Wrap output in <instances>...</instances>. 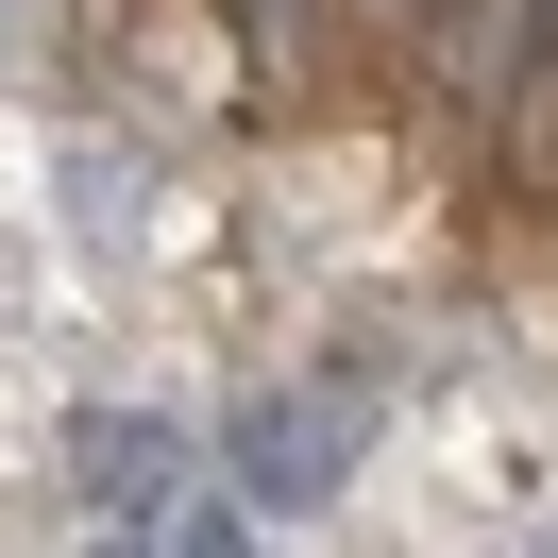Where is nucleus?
I'll list each match as a JSON object with an SVG mask.
<instances>
[{"mask_svg":"<svg viewBox=\"0 0 558 558\" xmlns=\"http://www.w3.org/2000/svg\"><path fill=\"white\" fill-rule=\"evenodd\" d=\"M85 490H102V508H170V423H153V407H102V423H85Z\"/></svg>","mask_w":558,"mask_h":558,"instance_id":"nucleus-1","label":"nucleus"},{"mask_svg":"<svg viewBox=\"0 0 558 558\" xmlns=\"http://www.w3.org/2000/svg\"><path fill=\"white\" fill-rule=\"evenodd\" d=\"M524 35H542V0H440V85H490Z\"/></svg>","mask_w":558,"mask_h":558,"instance_id":"nucleus-2","label":"nucleus"},{"mask_svg":"<svg viewBox=\"0 0 558 558\" xmlns=\"http://www.w3.org/2000/svg\"><path fill=\"white\" fill-rule=\"evenodd\" d=\"M524 51H542V102H524V136H558V0H542V35H524Z\"/></svg>","mask_w":558,"mask_h":558,"instance_id":"nucleus-3","label":"nucleus"},{"mask_svg":"<svg viewBox=\"0 0 558 558\" xmlns=\"http://www.w3.org/2000/svg\"><path fill=\"white\" fill-rule=\"evenodd\" d=\"M119 558H153V542H119Z\"/></svg>","mask_w":558,"mask_h":558,"instance_id":"nucleus-4","label":"nucleus"}]
</instances>
